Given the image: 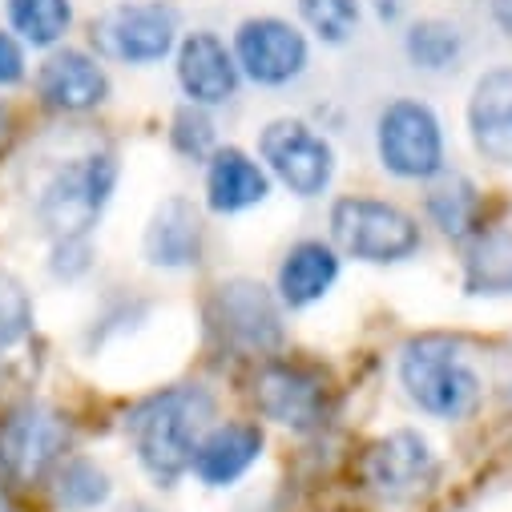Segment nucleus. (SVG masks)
Returning a JSON list of instances; mask_svg holds the SVG:
<instances>
[{
  "label": "nucleus",
  "instance_id": "nucleus-1",
  "mask_svg": "<svg viewBox=\"0 0 512 512\" xmlns=\"http://www.w3.org/2000/svg\"><path fill=\"white\" fill-rule=\"evenodd\" d=\"M210 416H214V404L202 388L162 392L130 416V440H134V452H138L142 468L150 472V480L174 484L178 476L190 472L194 448L206 436Z\"/></svg>",
  "mask_w": 512,
  "mask_h": 512
},
{
  "label": "nucleus",
  "instance_id": "nucleus-2",
  "mask_svg": "<svg viewBox=\"0 0 512 512\" xmlns=\"http://www.w3.org/2000/svg\"><path fill=\"white\" fill-rule=\"evenodd\" d=\"M400 383L408 400L436 420H464L480 404V375L444 339H416L400 355Z\"/></svg>",
  "mask_w": 512,
  "mask_h": 512
},
{
  "label": "nucleus",
  "instance_id": "nucleus-3",
  "mask_svg": "<svg viewBox=\"0 0 512 512\" xmlns=\"http://www.w3.org/2000/svg\"><path fill=\"white\" fill-rule=\"evenodd\" d=\"M117 186V162L109 154H89L65 162L41 190L37 214L53 242H77L101 218L109 194Z\"/></svg>",
  "mask_w": 512,
  "mask_h": 512
},
{
  "label": "nucleus",
  "instance_id": "nucleus-4",
  "mask_svg": "<svg viewBox=\"0 0 512 512\" xmlns=\"http://www.w3.org/2000/svg\"><path fill=\"white\" fill-rule=\"evenodd\" d=\"M331 238L359 263H400L420 250L416 218L379 198H339L331 206Z\"/></svg>",
  "mask_w": 512,
  "mask_h": 512
},
{
  "label": "nucleus",
  "instance_id": "nucleus-5",
  "mask_svg": "<svg viewBox=\"0 0 512 512\" xmlns=\"http://www.w3.org/2000/svg\"><path fill=\"white\" fill-rule=\"evenodd\" d=\"M375 150L383 170H392L396 178H436L444 170V134L440 121L424 101L396 97L383 105L375 121Z\"/></svg>",
  "mask_w": 512,
  "mask_h": 512
},
{
  "label": "nucleus",
  "instance_id": "nucleus-6",
  "mask_svg": "<svg viewBox=\"0 0 512 512\" xmlns=\"http://www.w3.org/2000/svg\"><path fill=\"white\" fill-rule=\"evenodd\" d=\"M93 41L109 61L154 65L178 45V13L166 0H121L93 21Z\"/></svg>",
  "mask_w": 512,
  "mask_h": 512
},
{
  "label": "nucleus",
  "instance_id": "nucleus-7",
  "mask_svg": "<svg viewBox=\"0 0 512 512\" xmlns=\"http://www.w3.org/2000/svg\"><path fill=\"white\" fill-rule=\"evenodd\" d=\"M259 154L271 174L299 198H319L335 178L331 142L299 117H279L259 134Z\"/></svg>",
  "mask_w": 512,
  "mask_h": 512
},
{
  "label": "nucleus",
  "instance_id": "nucleus-8",
  "mask_svg": "<svg viewBox=\"0 0 512 512\" xmlns=\"http://www.w3.org/2000/svg\"><path fill=\"white\" fill-rule=\"evenodd\" d=\"M69 444V428L41 404H21L0 420V476L13 484L41 480Z\"/></svg>",
  "mask_w": 512,
  "mask_h": 512
},
{
  "label": "nucleus",
  "instance_id": "nucleus-9",
  "mask_svg": "<svg viewBox=\"0 0 512 512\" xmlns=\"http://www.w3.org/2000/svg\"><path fill=\"white\" fill-rule=\"evenodd\" d=\"M234 61L238 73H246L254 85H291L311 53H307V37L279 17H250L238 25L234 33Z\"/></svg>",
  "mask_w": 512,
  "mask_h": 512
},
{
  "label": "nucleus",
  "instance_id": "nucleus-10",
  "mask_svg": "<svg viewBox=\"0 0 512 512\" xmlns=\"http://www.w3.org/2000/svg\"><path fill=\"white\" fill-rule=\"evenodd\" d=\"M210 323L218 335L242 351H275L283 343V319L263 283L230 279L210 299Z\"/></svg>",
  "mask_w": 512,
  "mask_h": 512
},
{
  "label": "nucleus",
  "instance_id": "nucleus-11",
  "mask_svg": "<svg viewBox=\"0 0 512 512\" xmlns=\"http://www.w3.org/2000/svg\"><path fill=\"white\" fill-rule=\"evenodd\" d=\"M254 400H259V412L267 420L295 428V432H315L327 416L323 379L295 363H271L259 375V383H254Z\"/></svg>",
  "mask_w": 512,
  "mask_h": 512
},
{
  "label": "nucleus",
  "instance_id": "nucleus-12",
  "mask_svg": "<svg viewBox=\"0 0 512 512\" xmlns=\"http://www.w3.org/2000/svg\"><path fill=\"white\" fill-rule=\"evenodd\" d=\"M432 476H436V452L412 428H400L392 436L375 440L367 448V456H363V480L379 496H412V492H424L432 484Z\"/></svg>",
  "mask_w": 512,
  "mask_h": 512
},
{
  "label": "nucleus",
  "instance_id": "nucleus-13",
  "mask_svg": "<svg viewBox=\"0 0 512 512\" xmlns=\"http://www.w3.org/2000/svg\"><path fill=\"white\" fill-rule=\"evenodd\" d=\"M178 85L194 105H222L238 93V61L210 29H194L178 45Z\"/></svg>",
  "mask_w": 512,
  "mask_h": 512
},
{
  "label": "nucleus",
  "instance_id": "nucleus-14",
  "mask_svg": "<svg viewBox=\"0 0 512 512\" xmlns=\"http://www.w3.org/2000/svg\"><path fill=\"white\" fill-rule=\"evenodd\" d=\"M37 93H41V101L49 109L85 113V109H97L109 97V77H105V69L89 53L57 49L37 69Z\"/></svg>",
  "mask_w": 512,
  "mask_h": 512
},
{
  "label": "nucleus",
  "instance_id": "nucleus-15",
  "mask_svg": "<svg viewBox=\"0 0 512 512\" xmlns=\"http://www.w3.org/2000/svg\"><path fill=\"white\" fill-rule=\"evenodd\" d=\"M468 130H472V146L488 162L512 166V65L488 69L472 85Z\"/></svg>",
  "mask_w": 512,
  "mask_h": 512
},
{
  "label": "nucleus",
  "instance_id": "nucleus-16",
  "mask_svg": "<svg viewBox=\"0 0 512 512\" xmlns=\"http://www.w3.org/2000/svg\"><path fill=\"white\" fill-rule=\"evenodd\" d=\"M271 194V182L263 174V166L246 158L242 150L226 146L210 154L206 166V202L214 214H238L246 206H259Z\"/></svg>",
  "mask_w": 512,
  "mask_h": 512
},
{
  "label": "nucleus",
  "instance_id": "nucleus-17",
  "mask_svg": "<svg viewBox=\"0 0 512 512\" xmlns=\"http://www.w3.org/2000/svg\"><path fill=\"white\" fill-rule=\"evenodd\" d=\"M263 452V432L254 424H222L210 428L194 448V472L206 484H230L238 480Z\"/></svg>",
  "mask_w": 512,
  "mask_h": 512
},
{
  "label": "nucleus",
  "instance_id": "nucleus-18",
  "mask_svg": "<svg viewBox=\"0 0 512 512\" xmlns=\"http://www.w3.org/2000/svg\"><path fill=\"white\" fill-rule=\"evenodd\" d=\"M202 250V226L186 198H166L146 226V259L154 267H190Z\"/></svg>",
  "mask_w": 512,
  "mask_h": 512
},
{
  "label": "nucleus",
  "instance_id": "nucleus-19",
  "mask_svg": "<svg viewBox=\"0 0 512 512\" xmlns=\"http://www.w3.org/2000/svg\"><path fill=\"white\" fill-rule=\"evenodd\" d=\"M335 279H339V254L327 242L291 246L279 267V291H283V303H291V307H307V303L323 299Z\"/></svg>",
  "mask_w": 512,
  "mask_h": 512
},
{
  "label": "nucleus",
  "instance_id": "nucleus-20",
  "mask_svg": "<svg viewBox=\"0 0 512 512\" xmlns=\"http://www.w3.org/2000/svg\"><path fill=\"white\" fill-rule=\"evenodd\" d=\"M9 21L29 45L49 49L69 33L73 5L69 0H9Z\"/></svg>",
  "mask_w": 512,
  "mask_h": 512
},
{
  "label": "nucleus",
  "instance_id": "nucleus-21",
  "mask_svg": "<svg viewBox=\"0 0 512 512\" xmlns=\"http://www.w3.org/2000/svg\"><path fill=\"white\" fill-rule=\"evenodd\" d=\"M512 291V238L488 234L468 254V295H508Z\"/></svg>",
  "mask_w": 512,
  "mask_h": 512
},
{
  "label": "nucleus",
  "instance_id": "nucleus-22",
  "mask_svg": "<svg viewBox=\"0 0 512 512\" xmlns=\"http://www.w3.org/2000/svg\"><path fill=\"white\" fill-rule=\"evenodd\" d=\"M404 45H408V57H412L416 69L440 73V69H448V65L460 61L464 37H460L456 25L432 17V21H416V25L408 29V41H404Z\"/></svg>",
  "mask_w": 512,
  "mask_h": 512
},
{
  "label": "nucleus",
  "instance_id": "nucleus-23",
  "mask_svg": "<svg viewBox=\"0 0 512 512\" xmlns=\"http://www.w3.org/2000/svg\"><path fill=\"white\" fill-rule=\"evenodd\" d=\"M428 214L436 218V226L444 234L460 238L476 218V186L460 174H444L428 194Z\"/></svg>",
  "mask_w": 512,
  "mask_h": 512
},
{
  "label": "nucleus",
  "instance_id": "nucleus-24",
  "mask_svg": "<svg viewBox=\"0 0 512 512\" xmlns=\"http://www.w3.org/2000/svg\"><path fill=\"white\" fill-rule=\"evenodd\" d=\"M299 17L319 41L343 45L359 25V0H299Z\"/></svg>",
  "mask_w": 512,
  "mask_h": 512
},
{
  "label": "nucleus",
  "instance_id": "nucleus-25",
  "mask_svg": "<svg viewBox=\"0 0 512 512\" xmlns=\"http://www.w3.org/2000/svg\"><path fill=\"white\" fill-rule=\"evenodd\" d=\"M57 496L69 508H97L109 500V476L89 460H69L57 476Z\"/></svg>",
  "mask_w": 512,
  "mask_h": 512
},
{
  "label": "nucleus",
  "instance_id": "nucleus-26",
  "mask_svg": "<svg viewBox=\"0 0 512 512\" xmlns=\"http://www.w3.org/2000/svg\"><path fill=\"white\" fill-rule=\"evenodd\" d=\"M33 327V303H29V291L0 271V347H13L29 335Z\"/></svg>",
  "mask_w": 512,
  "mask_h": 512
},
{
  "label": "nucleus",
  "instance_id": "nucleus-27",
  "mask_svg": "<svg viewBox=\"0 0 512 512\" xmlns=\"http://www.w3.org/2000/svg\"><path fill=\"white\" fill-rule=\"evenodd\" d=\"M174 146H178L182 154H190V158H202V154H210V146H214L210 121H206L194 105L174 117Z\"/></svg>",
  "mask_w": 512,
  "mask_h": 512
},
{
  "label": "nucleus",
  "instance_id": "nucleus-28",
  "mask_svg": "<svg viewBox=\"0 0 512 512\" xmlns=\"http://www.w3.org/2000/svg\"><path fill=\"white\" fill-rule=\"evenodd\" d=\"M21 77H25V53L9 33H0V85H17Z\"/></svg>",
  "mask_w": 512,
  "mask_h": 512
},
{
  "label": "nucleus",
  "instance_id": "nucleus-29",
  "mask_svg": "<svg viewBox=\"0 0 512 512\" xmlns=\"http://www.w3.org/2000/svg\"><path fill=\"white\" fill-rule=\"evenodd\" d=\"M492 13H496V25H500V29L512 37V0H496Z\"/></svg>",
  "mask_w": 512,
  "mask_h": 512
},
{
  "label": "nucleus",
  "instance_id": "nucleus-30",
  "mask_svg": "<svg viewBox=\"0 0 512 512\" xmlns=\"http://www.w3.org/2000/svg\"><path fill=\"white\" fill-rule=\"evenodd\" d=\"M0 512H13V508H9V500H5V492H0Z\"/></svg>",
  "mask_w": 512,
  "mask_h": 512
},
{
  "label": "nucleus",
  "instance_id": "nucleus-31",
  "mask_svg": "<svg viewBox=\"0 0 512 512\" xmlns=\"http://www.w3.org/2000/svg\"><path fill=\"white\" fill-rule=\"evenodd\" d=\"M0 130H5V109H0Z\"/></svg>",
  "mask_w": 512,
  "mask_h": 512
}]
</instances>
